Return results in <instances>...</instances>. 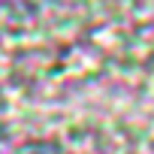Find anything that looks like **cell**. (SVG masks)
Here are the masks:
<instances>
[{
  "mask_svg": "<svg viewBox=\"0 0 154 154\" xmlns=\"http://www.w3.org/2000/svg\"><path fill=\"white\" fill-rule=\"evenodd\" d=\"M18 154H63V151H57V148H51V145H27V148H21Z\"/></svg>",
  "mask_w": 154,
  "mask_h": 154,
  "instance_id": "6da1fadb",
  "label": "cell"
}]
</instances>
